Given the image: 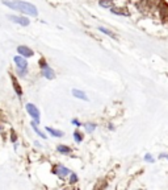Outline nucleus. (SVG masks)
<instances>
[{"label":"nucleus","instance_id":"aec40b11","mask_svg":"<svg viewBox=\"0 0 168 190\" xmlns=\"http://www.w3.org/2000/svg\"><path fill=\"white\" fill-rule=\"evenodd\" d=\"M72 124H75V125H79V127H80V121L76 120V119H74V120H72Z\"/></svg>","mask_w":168,"mask_h":190},{"label":"nucleus","instance_id":"f8f14e48","mask_svg":"<svg viewBox=\"0 0 168 190\" xmlns=\"http://www.w3.org/2000/svg\"><path fill=\"white\" fill-rule=\"evenodd\" d=\"M57 150L58 152H61L63 154H68V153H71V148L70 147H67V145H58L57 147Z\"/></svg>","mask_w":168,"mask_h":190},{"label":"nucleus","instance_id":"0eeeda50","mask_svg":"<svg viewBox=\"0 0 168 190\" xmlns=\"http://www.w3.org/2000/svg\"><path fill=\"white\" fill-rule=\"evenodd\" d=\"M54 173L55 174H58L59 177H66V176H68V174H71V172H70V169H67L66 167H63V165H57L55 168H54Z\"/></svg>","mask_w":168,"mask_h":190},{"label":"nucleus","instance_id":"f03ea898","mask_svg":"<svg viewBox=\"0 0 168 190\" xmlns=\"http://www.w3.org/2000/svg\"><path fill=\"white\" fill-rule=\"evenodd\" d=\"M13 61L14 63H16V66H17V70H18V75L20 77H24L26 74V71H28V62L25 60V57H22V56H14L13 57Z\"/></svg>","mask_w":168,"mask_h":190},{"label":"nucleus","instance_id":"2eb2a0df","mask_svg":"<svg viewBox=\"0 0 168 190\" xmlns=\"http://www.w3.org/2000/svg\"><path fill=\"white\" fill-rule=\"evenodd\" d=\"M98 4L104 8H112L113 7V0H98Z\"/></svg>","mask_w":168,"mask_h":190},{"label":"nucleus","instance_id":"7ed1b4c3","mask_svg":"<svg viewBox=\"0 0 168 190\" xmlns=\"http://www.w3.org/2000/svg\"><path fill=\"white\" fill-rule=\"evenodd\" d=\"M39 66H41L42 74H43L45 78H47V79H54V78H55V73H54V70L47 65V62L43 60V58L39 60Z\"/></svg>","mask_w":168,"mask_h":190},{"label":"nucleus","instance_id":"20e7f679","mask_svg":"<svg viewBox=\"0 0 168 190\" xmlns=\"http://www.w3.org/2000/svg\"><path fill=\"white\" fill-rule=\"evenodd\" d=\"M25 108L28 111L29 116H32V119L39 124V116H41V114H39V110L37 108V106H34L33 103H26Z\"/></svg>","mask_w":168,"mask_h":190},{"label":"nucleus","instance_id":"9d476101","mask_svg":"<svg viewBox=\"0 0 168 190\" xmlns=\"http://www.w3.org/2000/svg\"><path fill=\"white\" fill-rule=\"evenodd\" d=\"M45 129H46L47 133H50L51 136H55V137H62V136H63V132H62V131L54 129V128H51V127H45Z\"/></svg>","mask_w":168,"mask_h":190},{"label":"nucleus","instance_id":"6ab92c4d","mask_svg":"<svg viewBox=\"0 0 168 190\" xmlns=\"http://www.w3.org/2000/svg\"><path fill=\"white\" fill-rule=\"evenodd\" d=\"M145 161H147V163H154V157H152L150 153H147L145 156Z\"/></svg>","mask_w":168,"mask_h":190},{"label":"nucleus","instance_id":"f3484780","mask_svg":"<svg viewBox=\"0 0 168 190\" xmlns=\"http://www.w3.org/2000/svg\"><path fill=\"white\" fill-rule=\"evenodd\" d=\"M74 139H75L76 143H82L83 141V133H80L79 131H75V132H74Z\"/></svg>","mask_w":168,"mask_h":190},{"label":"nucleus","instance_id":"ddd939ff","mask_svg":"<svg viewBox=\"0 0 168 190\" xmlns=\"http://www.w3.org/2000/svg\"><path fill=\"white\" fill-rule=\"evenodd\" d=\"M98 31L102 32V33H105L106 36H109V37H112V38H116V37H117L114 33L110 31V29H108V28H105V27H98Z\"/></svg>","mask_w":168,"mask_h":190},{"label":"nucleus","instance_id":"6e6552de","mask_svg":"<svg viewBox=\"0 0 168 190\" xmlns=\"http://www.w3.org/2000/svg\"><path fill=\"white\" fill-rule=\"evenodd\" d=\"M72 95L78 99H82V100H88V96L86 95V92L82 91V90H78V89H74L72 90Z\"/></svg>","mask_w":168,"mask_h":190},{"label":"nucleus","instance_id":"9b49d317","mask_svg":"<svg viewBox=\"0 0 168 190\" xmlns=\"http://www.w3.org/2000/svg\"><path fill=\"white\" fill-rule=\"evenodd\" d=\"M37 125H38V123H36V121L33 120V121H32V128H33V131H34V132H36V133H37V135L39 136V137H42V139H46V135L43 133L42 131L39 129Z\"/></svg>","mask_w":168,"mask_h":190},{"label":"nucleus","instance_id":"1a4fd4ad","mask_svg":"<svg viewBox=\"0 0 168 190\" xmlns=\"http://www.w3.org/2000/svg\"><path fill=\"white\" fill-rule=\"evenodd\" d=\"M11 78H12V83H13V89H14V91H16L17 96H20V98H21V96H22V90H21V87H20V83H18L17 79H16V78H14L13 75H12Z\"/></svg>","mask_w":168,"mask_h":190},{"label":"nucleus","instance_id":"4468645a","mask_svg":"<svg viewBox=\"0 0 168 190\" xmlns=\"http://www.w3.org/2000/svg\"><path fill=\"white\" fill-rule=\"evenodd\" d=\"M125 9H121V8H110V12L114 13V15H122V16H129V12H123Z\"/></svg>","mask_w":168,"mask_h":190},{"label":"nucleus","instance_id":"412c9836","mask_svg":"<svg viewBox=\"0 0 168 190\" xmlns=\"http://www.w3.org/2000/svg\"><path fill=\"white\" fill-rule=\"evenodd\" d=\"M11 132H12V141H16V136H14V131L12 129Z\"/></svg>","mask_w":168,"mask_h":190},{"label":"nucleus","instance_id":"a211bd4d","mask_svg":"<svg viewBox=\"0 0 168 190\" xmlns=\"http://www.w3.org/2000/svg\"><path fill=\"white\" fill-rule=\"evenodd\" d=\"M78 182V176L75 173H71V176H70V184H76Z\"/></svg>","mask_w":168,"mask_h":190},{"label":"nucleus","instance_id":"dca6fc26","mask_svg":"<svg viewBox=\"0 0 168 190\" xmlns=\"http://www.w3.org/2000/svg\"><path fill=\"white\" fill-rule=\"evenodd\" d=\"M84 128H86V131L88 133H92L93 131L96 129V124L95 123H87V124H84Z\"/></svg>","mask_w":168,"mask_h":190},{"label":"nucleus","instance_id":"f257e3e1","mask_svg":"<svg viewBox=\"0 0 168 190\" xmlns=\"http://www.w3.org/2000/svg\"><path fill=\"white\" fill-rule=\"evenodd\" d=\"M2 3L13 11H18L24 15H29V16H37L38 15V9L36 6L22 2V0H2Z\"/></svg>","mask_w":168,"mask_h":190},{"label":"nucleus","instance_id":"39448f33","mask_svg":"<svg viewBox=\"0 0 168 190\" xmlns=\"http://www.w3.org/2000/svg\"><path fill=\"white\" fill-rule=\"evenodd\" d=\"M8 17H9V20H12L13 23L18 24V25H22V27H28L29 24H30V21H29L26 17H24V16H16V15H9Z\"/></svg>","mask_w":168,"mask_h":190},{"label":"nucleus","instance_id":"423d86ee","mask_svg":"<svg viewBox=\"0 0 168 190\" xmlns=\"http://www.w3.org/2000/svg\"><path fill=\"white\" fill-rule=\"evenodd\" d=\"M17 53H18L20 56L25 57V58H29V57H33L34 56V52L29 46H25V45H20L17 48Z\"/></svg>","mask_w":168,"mask_h":190}]
</instances>
